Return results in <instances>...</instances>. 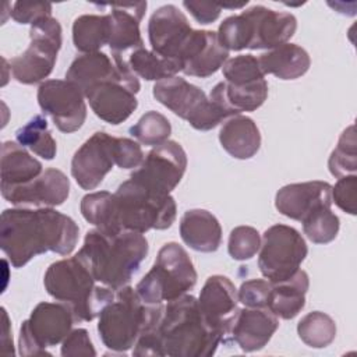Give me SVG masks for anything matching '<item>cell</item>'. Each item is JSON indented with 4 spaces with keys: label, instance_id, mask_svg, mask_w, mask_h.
<instances>
[{
    "label": "cell",
    "instance_id": "9c48e42d",
    "mask_svg": "<svg viewBox=\"0 0 357 357\" xmlns=\"http://www.w3.org/2000/svg\"><path fill=\"white\" fill-rule=\"evenodd\" d=\"M29 46L10 60L13 78L20 84L32 85L43 81L54 68L61 49V25L53 17H45L31 25Z\"/></svg>",
    "mask_w": 357,
    "mask_h": 357
},
{
    "label": "cell",
    "instance_id": "836d02e7",
    "mask_svg": "<svg viewBox=\"0 0 357 357\" xmlns=\"http://www.w3.org/2000/svg\"><path fill=\"white\" fill-rule=\"evenodd\" d=\"M303 231L307 238L315 244H328L333 241L339 233V218L332 212L331 206H318L310 212L303 220Z\"/></svg>",
    "mask_w": 357,
    "mask_h": 357
},
{
    "label": "cell",
    "instance_id": "484cf974",
    "mask_svg": "<svg viewBox=\"0 0 357 357\" xmlns=\"http://www.w3.org/2000/svg\"><path fill=\"white\" fill-rule=\"evenodd\" d=\"M310 278L305 271L298 269L290 278L271 283L266 308L282 319H293L305 305V294Z\"/></svg>",
    "mask_w": 357,
    "mask_h": 357
},
{
    "label": "cell",
    "instance_id": "4dcf8cb0",
    "mask_svg": "<svg viewBox=\"0 0 357 357\" xmlns=\"http://www.w3.org/2000/svg\"><path fill=\"white\" fill-rule=\"evenodd\" d=\"M127 64L137 77L156 82L174 77L181 71L178 63L165 59L152 50H146L145 47L131 52L127 57Z\"/></svg>",
    "mask_w": 357,
    "mask_h": 357
},
{
    "label": "cell",
    "instance_id": "ab89813d",
    "mask_svg": "<svg viewBox=\"0 0 357 357\" xmlns=\"http://www.w3.org/2000/svg\"><path fill=\"white\" fill-rule=\"evenodd\" d=\"M357 176L349 174L339 177L332 187V202L349 215L357 213Z\"/></svg>",
    "mask_w": 357,
    "mask_h": 357
},
{
    "label": "cell",
    "instance_id": "30bf717a",
    "mask_svg": "<svg viewBox=\"0 0 357 357\" xmlns=\"http://www.w3.org/2000/svg\"><path fill=\"white\" fill-rule=\"evenodd\" d=\"M75 324L73 311L63 303H39L20 328L21 356L50 354L47 347L63 343Z\"/></svg>",
    "mask_w": 357,
    "mask_h": 357
},
{
    "label": "cell",
    "instance_id": "7bdbcfd3",
    "mask_svg": "<svg viewBox=\"0 0 357 357\" xmlns=\"http://www.w3.org/2000/svg\"><path fill=\"white\" fill-rule=\"evenodd\" d=\"M63 357H81V356H96V350L89 339L88 331L78 328L71 331L61 344Z\"/></svg>",
    "mask_w": 357,
    "mask_h": 357
},
{
    "label": "cell",
    "instance_id": "cb8c5ba5",
    "mask_svg": "<svg viewBox=\"0 0 357 357\" xmlns=\"http://www.w3.org/2000/svg\"><path fill=\"white\" fill-rule=\"evenodd\" d=\"M127 71H130V67L123 59H110L102 52L85 53L74 59L70 64L66 73V79L77 84L82 92H85L91 86L102 81L120 77Z\"/></svg>",
    "mask_w": 357,
    "mask_h": 357
},
{
    "label": "cell",
    "instance_id": "603a6c76",
    "mask_svg": "<svg viewBox=\"0 0 357 357\" xmlns=\"http://www.w3.org/2000/svg\"><path fill=\"white\" fill-rule=\"evenodd\" d=\"M278 328L279 318L268 308L244 307L234 317L229 339L245 353L258 351L268 344Z\"/></svg>",
    "mask_w": 357,
    "mask_h": 357
},
{
    "label": "cell",
    "instance_id": "83f0119b",
    "mask_svg": "<svg viewBox=\"0 0 357 357\" xmlns=\"http://www.w3.org/2000/svg\"><path fill=\"white\" fill-rule=\"evenodd\" d=\"M258 64L264 74L289 81L303 77L311 66V59L305 49L287 42L262 53L258 57Z\"/></svg>",
    "mask_w": 357,
    "mask_h": 357
},
{
    "label": "cell",
    "instance_id": "7402d4cb",
    "mask_svg": "<svg viewBox=\"0 0 357 357\" xmlns=\"http://www.w3.org/2000/svg\"><path fill=\"white\" fill-rule=\"evenodd\" d=\"M324 205L332 206V185L319 180L287 184L275 197L276 209L283 216L298 222Z\"/></svg>",
    "mask_w": 357,
    "mask_h": 357
},
{
    "label": "cell",
    "instance_id": "4316f807",
    "mask_svg": "<svg viewBox=\"0 0 357 357\" xmlns=\"http://www.w3.org/2000/svg\"><path fill=\"white\" fill-rule=\"evenodd\" d=\"M222 148L236 159L252 158L261 146V134L251 117L233 116L227 119L219 131Z\"/></svg>",
    "mask_w": 357,
    "mask_h": 357
},
{
    "label": "cell",
    "instance_id": "8fae6325",
    "mask_svg": "<svg viewBox=\"0 0 357 357\" xmlns=\"http://www.w3.org/2000/svg\"><path fill=\"white\" fill-rule=\"evenodd\" d=\"M308 252L305 240L294 227L273 225L261 238L258 268L271 283L280 282L294 275Z\"/></svg>",
    "mask_w": 357,
    "mask_h": 357
},
{
    "label": "cell",
    "instance_id": "d4e9b609",
    "mask_svg": "<svg viewBox=\"0 0 357 357\" xmlns=\"http://www.w3.org/2000/svg\"><path fill=\"white\" fill-rule=\"evenodd\" d=\"M180 237L198 252H215L222 243V227L206 209H190L180 220Z\"/></svg>",
    "mask_w": 357,
    "mask_h": 357
},
{
    "label": "cell",
    "instance_id": "b9f144b4",
    "mask_svg": "<svg viewBox=\"0 0 357 357\" xmlns=\"http://www.w3.org/2000/svg\"><path fill=\"white\" fill-rule=\"evenodd\" d=\"M144 160L141 145L130 138L116 137L114 142V162L120 169L138 167Z\"/></svg>",
    "mask_w": 357,
    "mask_h": 357
},
{
    "label": "cell",
    "instance_id": "e575fe53",
    "mask_svg": "<svg viewBox=\"0 0 357 357\" xmlns=\"http://www.w3.org/2000/svg\"><path fill=\"white\" fill-rule=\"evenodd\" d=\"M356 132L354 124H350L339 137L336 148L332 151L328 167L336 178L356 174L357 170V151H356Z\"/></svg>",
    "mask_w": 357,
    "mask_h": 357
},
{
    "label": "cell",
    "instance_id": "ee69618b",
    "mask_svg": "<svg viewBox=\"0 0 357 357\" xmlns=\"http://www.w3.org/2000/svg\"><path fill=\"white\" fill-rule=\"evenodd\" d=\"M53 6L46 1H15L11 10V18L18 24H33L45 17H52Z\"/></svg>",
    "mask_w": 357,
    "mask_h": 357
},
{
    "label": "cell",
    "instance_id": "4fadbf2b",
    "mask_svg": "<svg viewBox=\"0 0 357 357\" xmlns=\"http://www.w3.org/2000/svg\"><path fill=\"white\" fill-rule=\"evenodd\" d=\"M138 77L130 70L120 77L102 81L88 88L84 95L92 112L103 121L119 126L126 121L138 106L135 95L139 92Z\"/></svg>",
    "mask_w": 357,
    "mask_h": 357
},
{
    "label": "cell",
    "instance_id": "bcb514c9",
    "mask_svg": "<svg viewBox=\"0 0 357 357\" xmlns=\"http://www.w3.org/2000/svg\"><path fill=\"white\" fill-rule=\"evenodd\" d=\"M3 312V353L6 351V347L13 349V337L10 336V322H8V315L4 308H1Z\"/></svg>",
    "mask_w": 357,
    "mask_h": 357
},
{
    "label": "cell",
    "instance_id": "5b68a950",
    "mask_svg": "<svg viewBox=\"0 0 357 357\" xmlns=\"http://www.w3.org/2000/svg\"><path fill=\"white\" fill-rule=\"evenodd\" d=\"M43 284L49 296L73 311L75 322H89L99 317L116 294L107 286H98L77 257L53 262L45 272Z\"/></svg>",
    "mask_w": 357,
    "mask_h": 357
},
{
    "label": "cell",
    "instance_id": "f6af8a7d",
    "mask_svg": "<svg viewBox=\"0 0 357 357\" xmlns=\"http://www.w3.org/2000/svg\"><path fill=\"white\" fill-rule=\"evenodd\" d=\"M183 6L190 11L198 24H212L220 15V11L225 8L223 4L205 3V1H183Z\"/></svg>",
    "mask_w": 357,
    "mask_h": 357
},
{
    "label": "cell",
    "instance_id": "8992f818",
    "mask_svg": "<svg viewBox=\"0 0 357 357\" xmlns=\"http://www.w3.org/2000/svg\"><path fill=\"white\" fill-rule=\"evenodd\" d=\"M163 304H145L131 286L116 290L100 312L98 333L102 343L112 351L123 353L134 347L141 332L160 321Z\"/></svg>",
    "mask_w": 357,
    "mask_h": 357
},
{
    "label": "cell",
    "instance_id": "9a60e30c",
    "mask_svg": "<svg viewBox=\"0 0 357 357\" xmlns=\"http://www.w3.org/2000/svg\"><path fill=\"white\" fill-rule=\"evenodd\" d=\"M116 137L98 131L89 137L71 159V176L82 190H95L113 169Z\"/></svg>",
    "mask_w": 357,
    "mask_h": 357
},
{
    "label": "cell",
    "instance_id": "d590c367",
    "mask_svg": "<svg viewBox=\"0 0 357 357\" xmlns=\"http://www.w3.org/2000/svg\"><path fill=\"white\" fill-rule=\"evenodd\" d=\"M130 134L141 144L156 146L166 142L172 134V124L162 113L149 110L130 127Z\"/></svg>",
    "mask_w": 357,
    "mask_h": 357
},
{
    "label": "cell",
    "instance_id": "2e32d148",
    "mask_svg": "<svg viewBox=\"0 0 357 357\" xmlns=\"http://www.w3.org/2000/svg\"><path fill=\"white\" fill-rule=\"evenodd\" d=\"M237 303V290L227 276L212 275L201 289L198 297L201 314L206 324L223 337V342L229 340L231 324L238 312Z\"/></svg>",
    "mask_w": 357,
    "mask_h": 357
},
{
    "label": "cell",
    "instance_id": "ffe728a7",
    "mask_svg": "<svg viewBox=\"0 0 357 357\" xmlns=\"http://www.w3.org/2000/svg\"><path fill=\"white\" fill-rule=\"evenodd\" d=\"M229 59L226 50L213 31L192 29L178 54L181 73L190 77L206 78L215 74Z\"/></svg>",
    "mask_w": 357,
    "mask_h": 357
},
{
    "label": "cell",
    "instance_id": "f35d334b",
    "mask_svg": "<svg viewBox=\"0 0 357 357\" xmlns=\"http://www.w3.org/2000/svg\"><path fill=\"white\" fill-rule=\"evenodd\" d=\"M261 247V236L251 226H237L230 231L227 251L236 261L251 259Z\"/></svg>",
    "mask_w": 357,
    "mask_h": 357
},
{
    "label": "cell",
    "instance_id": "5bb4252c",
    "mask_svg": "<svg viewBox=\"0 0 357 357\" xmlns=\"http://www.w3.org/2000/svg\"><path fill=\"white\" fill-rule=\"evenodd\" d=\"M82 89L68 79H46L38 88V103L59 131H78L86 119Z\"/></svg>",
    "mask_w": 357,
    "mask_h": 357
},
{
    "label": "cell",
    "instance_id": "44dd1931",
    "mask_svg": "<svg viewBox=\"0 0 357 357\" xmlns=\"http://www.w3.org/2000/svg\"><path fill=\"white\" fill-rule=\"evenodd\" d=\"M106 6L110 8V38L107 45L112 50V57H119L127 61L131 52L144 47L139 22L145 14L148 3H113Z\"/></svg>",
    "mask_w": 357,
    "mask_h": 357
},
{
    "label": "cell",
    "instance_id": "ba28073f",
    "mask_svg": "<svg viewBox=\"0 0 357 357\" xmlns=\"http://www.w3.org/2000/svg\"><path fill=\"white\" fill-rule=\"evenodd\" d=\"M153 98L176 116L190 123L198 131L218 127L229 114L205 92L177 75L158 81L152 89Z\"/></svg>",
    "mask_w": 357,
    "mask_h": 357
},
{
    "label": "cell",
    "instance_id": "f546056e",
    "mask_svg": "<svg viewBox=\"0 0 357 357\" xmlns=\"http://www.w3.org/2000/svg\"><path fill=\"white\" fill-rule=\"evenodd\" d=\"M110 38V17L84 14L73 22V43L81 53H96Z\"/></svg>",
    "mask_w": 357,
    "mask_h": 357
},
{
    "label": "cell",
    "instance_id": "7a4b0ae2",
    "mask_svg": "<svg viewBox=\"0 0 357 357\" xmlns=\"http://www.w3.org/2000/svg\"><path fill=\"white\" fill-rule=\"evenodd\" d=\"M149 251L141 233H105L99 229L86 231L77 258L88 268L98 283L119 290L127 286Z\"/></svg>",
    "mask_w": 357,
    "mask_h": 357
},
{
    "label": "cell",
    "instance_id": "d6a6232c",
    "mask_svg": "<svg viewBox=\"0 0 357 357\" xmlns=\"http://www.w3.org/2000/svg\"><path fill=\"white\" fill-rule=\"evenodd\" d=\"M298 337L312 349H324L336 337L335 321L322 311H312L304 315L297 324Z\"/></svg>",
    "mask_w": 357,
    "mask_h": 357
},
{
    "label": "cell",
    "instance_id": "f1b7e54d",
    "mask_svg": "<svg viewBox=\"0 0 357 357\" xmlns=\"http://www.w3.org/2000/svg\"><path fill=\"white\" fill-rule=\"evenodd\" d=\"M42 173V163L14 141L1 145L0 188L15 187L36 178Z\"/></svg>",
    "mask_w": 357,
    "mask_h": 357
},
{
    "label": "cell",
    "instance_id": "277c9868",
    "mask_svg": "<svg viewBox=\"0 0 357 357\" xmlns=\"http://www.w3.org/2000/svg\"><path fill=\"white\" fill-rule=\"evenodd\" d=\"M177 215L176 201L170 194H159L131 178L121 183L112 195L105 233L145 231L169 229Z\"/></svg>",
    "mask_w": 357,
    "mask_h": 357
},
{
    "label": "cell",
    "instance_id": "8d00e7d4",
    "mask_svg": "<svg viewBox=\"0 0 357 357\" xmlns=\"http://www.w3.org/2000/svg\"><path fill=\"white\" fill-rule=\"evenodd\" d=\"M222 71L226 82L231 85H248L265 77L258 64V59L252 54H238L227 59L222 66Z\"/></svg>",
    "mask_w": 357,
    "mask_h": 357
},
{
    "label": "cell",
    "instance_id": "3957f363",
    "mask_svg": "<svg viewBox=\"0 0 357 357\" xmlns=\"http://www.w3.org/2000/svg\"><path fill=\"white\" fill-rule=\"evenodd\" d=\"M155 332L159 357H209L223 342L206 324L198 300L191 294L167 301Z\"/></svg>",
    "mask_w": 357,
    "mask_h": 357
},
{
    "label": "cell",
    "instance_id": "6da1fadb",
    "mask_svg": "<svg viewBox=\"0 0 357 357\" xmlns=\"http://www.w3.org/2000/svg\"><path fill=\"white\" fill-rule=\"evenodd\" d=\"M78 236V225L53 208H14L1 212L0 248L14 268H22L49 251L70 255Z\"/></svg>",
    "mask_w": 357,
    "mask_h": 357
},
{
    "label": "cell",
    "instance_id": "52a82bcc",
    "mask_svg": "<svg viewBox=\"0 0 357 357\" xmlns=\"http://www.w3.org/2000/svg\"><path fill=\"white\" fill-rule=\"evenodd\" d=\"M197 283V271L187 251L177 243H166L158 252L151 271L135 290L145 304H163L190 291Z\"/></svg>",
    "mask_w": 357,
    "mask_h": 357
},
{
    "label": "cell",
    "instance_id": "e0dca14e",
    "mask_svg": "<svg viewBox=\"0 0 357 357\" xmlns=\"http://www.w3.org/2000/svg\"><path fill=\"white\" fill-rule=\"evenodd\" d=\"M0 190L3 198L15 206L54 208L68 198L70 180L61 170L50 167L25 184Z\"/></svg>",
    "mask_w": 357,
    "mask_h": 357
},
{
    "label": "cell",
    "instance_id": "74e56055",
    "mask_svg": "<svg viewBox=\"0 0 357 357\" xmlns=\"http://www.w3.org/2000/svg\"><path fill=\"white\" fill-rule=\"evenodd\" d=\"M219 43L226 50L240 52L248 49L250 45V29L248 21L243 13L225 18L216 32Z\"/></svg>",
    "mask_w": 357,
    "mask_h": 357
},
{
    "label": "cell",
    "instance_id": "60d3db41",
    "mask_svg": "<svg viewBox=\"0 0 357 357\" xmlns=\"http://www.w3.org/2000/svg\"><path fill=\"white\" fill-rule=\"evenodd\" d=\"M271 282L265 279H251L241 283L237 290L238 301L248 308H266Z\"/></svg>",
    "mask_w": 357,
    "mask_h": 357
},
{
    "label": "cell",
    "instance_id": "ac0fdd59",
    "mask_svg": "<svg viewBox=\"0 0 357 357\" xmlns=\"http://www.w3.org/2000/svg\"><path fill=\"white\" fill-rule=\"evenodd\" d=\"M191 32L192 28L187 17L173 4L159 7L148 22L152 52L176 63H178V54Z\"/></svg>",
    "mask_w": 357,
    "mask_h": 357
},
{
    "label": "cell",
    "instance_id": "7c38bea8",
    "mask_svg": "<svg viewBox=\"0 0 357 357\" xmlns=\"http://www.w3.org/2000/svg\"><path fill=\"white\" fill-rule=\"evenodd\" d=\"M187 167V155L183 146L167 139L156 145L135 169L130 178L145 188L159 192L170 194L181 181Z\"/></svg>",
    "mask_w": 357,
    "mask_h": 357
},
{
    "label": "cell",
    "instance_id": "1f68e13d",
    "mask_svg": "<svg viewBox=\"0 0 357 357\" xmlns=\"http://www.w3.org/2000/svg\"><path fill=\"white\" fill-rule=\"evenodd\" d=\"M15 138L21 146L28 148L45 160H52L56 156L57 144L49 131L46 119L40 114H36L25 126L18 128Z\"/></svg>",
    "mask_w": 357,
    "mask_h": 357
},
{
    "label": "cell",
    "instance_id": "d6986e66",
    "mask_svg": "<svg viewBox=\"0 0 357 357\" xmlns=\"http://www.w3.org/2000/svg\"><path fill=\"white\" fill-rule=\"evenodd\" d=\"M248 21L250 50L275 49L294 35L297 20L291 13L276 11L265 6H252L243 11Z\"/></svg>",
    "mask_w": 357,
    "mask_h": 357
}]
</instances>
